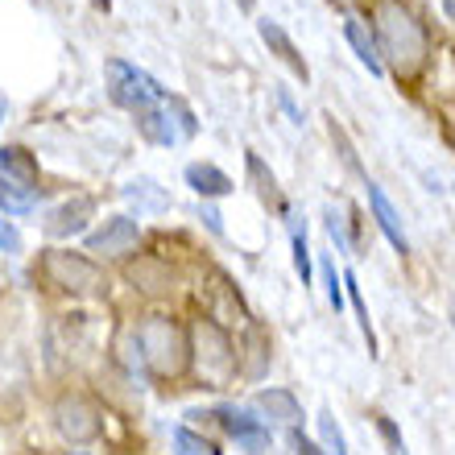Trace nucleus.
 Instances as JSON below:
<instances>
[{
    "label": "nucleus",
    "mask_w": 455,
    "mask_h": 455,
    "mask_svg": "<svg viewBox=\"0 0 455 455\" xmlns=\"http://www.w3.org/2000/svg\"><path fill=\"white\" fill-rule=\"evenodd\" d=\"M372 42H377V54H381V67L389 62V71L397 79H414V75L427 67V54H431V34L427 25L419 21V12L402 4V0H381L372 9Z\"/></svg>",
    "instance_id": "1"
},
{
    "label": "nucleus",
    "mask_w": 455,
    "mask_h": 455,
    "mask_svg": "<svg viewBox=\"0 0 455 455\" xmlns=\"http://www.w3.org/2000/svg\"><path fill=\"white\" fill-rule=\"evenodd\" d=\"M132 339H137V356H141V369L149 381H174L191 364L187 331L179 327V319H170L162 311L145 315L141 323L132 327Z\"/></svg>",
    "instance_id": "2"
},
{
    "label": "nucleus",
    "mask_w": 455,
    "mask_h": 455,
    "mask_svg": "<svg viewBox=\"0 0 455 455\" xmlns=\"http://www.w3.org/2000/svg\"><path fill=\"white\" fill-rule=\"evenodd\" d=\"M187 347H191L195 377L204 389H228L240 377V347L232 344L228 327H220L212 315H199L191 323Z\"/></svg>",
    "instance_id": "3"
},
{
    "label": "nucleus",
    "mask_w": 455,
    "mask_h": 455,
    "mask_svg": "<svg viewBox=\"0 0 455 455\" xmlns=\"http://www.w3.org/2000/svg\"><path fill=\"white\" fill-rule=\"evenodd\" d=\"M42 277H46L54 290L71 294V299H96V294H104V286H108L104 269H100L92 257L71 252V249H46L42 252Z\"/></svg>",
    "instance_id": "4"
},
{
    "label": "nucleus",
    "mask_w": 455,
    "mask_h": 455,
    "mask_svg": "<svg viewBox=\"0 0 455 455\" xmlns=\"http://www.w3.org/2000/svg\"><path fill=\"white\" fill-rule=\"evenodd\" d=\"M137 124H141V137L154 145H179L187 141V137H195L199 132V120H195V112L182 104V100H162V104H154V108L137 112Z\"/></svg>",
    "instance_id": "5"
},
{
    "label": "nucleus",
    "mask_w": 455,
    "mask_h": 455,
    "mask_svg": "<svg viewBox=\"0 0 455 455\" xmlns=\"http://www.w3.org/2000/svg\"><path fill=\"white\" fill-rule=\"evenodd\" d=\"M108 79H112V87H108L112 100L129 112H145V108H154V104L166 100V87L157 84L154 75L141 71V67H132V62H124V59L108 62Z\"/></svg>",
    "instance_id": "6"
},
{
    "label": "nucleus",
    "mask_w": 455,
    "mask_h": 455,
    "mask_svg": "<svg viewBox=\"0 0 455 455\" xmlns=\"http://www.w3.org/2000/svg\"><path fill=\"white\" fill-rule=\"evenodd\" d=\"M54 422H59L62 439L75 447L96 443L100 435H104V414H100V406L87 394H75V389L54 402Z\"/></svg>",
    "instance_id": "7"
},
{
    "label": "nucleus",
    "mask_w": 455,
    "mask_h": 455,
    "mask_svg": "<svg viewBox=\"0 0 455 455\" xmlns=\"http://www.w3.org/2000/svg\"><path fill=\"white\" fill-rule=\"evenodd\" d=\"M216 419L224 422V431L232 435V439H236L249 455H265L269 451V443H274V431H269V427H265V422L257 419L252 410H244V406H220Z\"/></svg>",
    "instance_id": "8"
},
{
    "label": "nucleus",
    "mask_w": 455,
    "mask_h": 455,
    "mask_svg": "<svg viewBox=\"0 0 455 455\" xmlns=\"http://www.w3.org/2000/svg\"><path fill=\"white\" fill-rule=\"evenodd\" d=\"M137 244H141V228L129 216L104 220V228L87 236V252H96V257H129Z\"/></svg>",
    "instance_id": "9"
},
{
    "label": "nucleus",
    "mask_w": 455,
    "mask_h": 455,
    "mask_svg": "<svg viewBox=\"0 0 455 455\" xmlns=\"http://www.w3.org/2000/svg\"><path fill=\"white\" fill-rule=\"evenodd\" d=\"M252 410L261 414V422L269 427V431H274V427L299 431V422H302V406L290 389H261V394L252 397Z\"/></svg>",
    "instance_id": "10"
},
{
    "label": "nucleus",
    "mask_w": 455,
    "mask_h": 455,
    "mask_svg": "<svg viewBox=\"0 0 455 455\" xmlns=\"http://www.w3.org/2000/svg\"><path fill=\"white\" fill-rule=\"evenodd\" d=\"M92 216H96V199L92 195H75V199H67V204L54 207L46 216V236H54V240L79 236V232H87V220Z\"/></svg>",
    "instance_id": "11"
},
{
    "label": "nucleus",
    "mask_w": 455,
    "mask_h": 455,
    "mask_svg": "<svg viewBox=\"0 0 455 455\" xmlns=\"http://www.w3.org/2000/svg\"><path fill=\"white\" fill-rule=\"evenodd\" d=\"M257 34H261V42H265V46H269V54H277V59L286 62L290 71L299 75L302 84L311 79V67H307V59H302V54H299V46L290 42V34H286V29H282V25H277V21H269V17H265V21H257Z\"/></svg>",
    "instance_id": "12"
},
{
    "label": "nucleus",
    "mask_w": 455,
    "mask_h": 455,
    "mask_svg": "<svg viewBox=\"0 0 455 455\" xmlns=\"http://www.w3.org/2000/svg\"><path fill=\"white\" fill-rule=\"evenodd\" d=\"M182 179H187V187H191V191L199 195L204 204H212V199H224V195L236 191V182L228 179L220 166H212V162H191Z\"/></svg>",
    "instance_id": "13"
},
{
    "label": "nucleus",
    "mask_w": 455,
    "mask_h": 455,
    "mask_svg": "<svg viewBox=\"0 0 455 455\" xmlns=\"http://www.w3.org/2000/svg\"><path fill=\"white\" fill-rule=\"evenodd\" d=\"M369 204H372V216H377V228L385 232V240H389V244L406 257V252H410V236H406V228H402V216H397V207L389 204V195H385L377 182H369Z\"/></svg>",
    "instance_id": "14"
},
{
    "label": "nucleus",
    "mask_w": 455,
    "mask_h": 455,
    "mask_svg": "<svg viewBox=\"0 0 455 455\" xmlns=\"http://www.w3.org/2000/svg\"><path fill=\"white\" fill-rule=\"evenodd\" d=\"M129 282L141 294H170L174 290V274H170L166 261H157V257H137L129 265Z\"/></svg>",
    "instance_id": "15"
},
{
    "label": "nucleus",
    "mask_w": 455,
    "mask_h": 455,
    "mask_svg": "<svg viewBox=\"0 0 455 455\" xmlns=\"http://www.w3.org/2000/svg\"><path fill=\"white\" fill-rule=\"evenodd\" d=\"M344 37H347V46H352V54L369 67V75L385 71L381 54H377V42H372V34H369V25L360 21V17H352V12H344Z\"/></svg>",
    "instance_id": "16"
},
{
    "label": "nucleus",
    "mask_w": 455,
    "mask_h": 455,
    "mask_svg": "<svg viewBox=\"0 0 455 455\" xmlns=\"http://www.w3.org/2000/svg\"><path fill=\"white\" fill-rule=\"evenodd\" d=\"M0 174H4V182L12 179V182H21V187H37V162L21 145H4L0 149Z\"/></svg>",
    "instance_id": "17"
},
{
    "label": "nucleus",
    "mask_w": 455,
    "mask_h": 455,
    "mask_svg": "<svg viewBox=\"0 0 455 455\" xmlns=\"http://www.w3.org/2000/svg\"><path fill=\"white\" fill-rule=\"evenodd\" d=\"M244 170H249V182H252V191L261 195V204H274L277 212H286V199H282V191H277V179H274V170H265V162L257 154H244Z\"/></svg>",
    "instance_id": "18"
},
{
    "label": "nucleus",
    "mask_w": 455,
    "mask_h": 455,
    "mask_svg": "<svg viewBox=\"0 0 455 455\" xmlns=\"http://www.w3.org/2000/svg\"><path fill=\"white\" fill-rule=\"evenodd\" d=\"M42 199V187H21V182H0V216H25Z\"/></svg>",
    "instance_id": "19"
},
{
    "label": "nucleus",
    "mask_w": 455,
    "mask_h": 455,
    "mask_svg": "<svg viewBox=\"0 0 455 455\" xmlns=\"http://www.w3.org/2000/svg\"><path fill=\"white\" fill-rule=\"evenodd\" d=\"M124 199H132V204H137V212H166V207H170V195L162 191L157 182H149V179L129 182V187H124Z\"/></svg>",
    "instance_id": "20"
},
{
    "label": "nucleus",
    "mask_w": 455,
    "mask_h": 455,
    "mask_svg": "<svg viewBox=\"0 0 455 455\" xmlns=\"http://www.w3.org/2000/svg\"><path fill=\"white\" fill-rule=\"evenodd\" d=\"M170 443H174V455H220L216 443L204 439V435H195L191 427H174V431H170Z\"/></svg>",
    "instance_id": "21"
},
{
    "label": "nucleus",
    "mask_w": 455,
    "mask_h": 455,
    "mask_svg": "<svg viewBox=\"0 0 455 455\" xmlns=\"http://www.w3.org/2000/svg\"><path fill=\"white\" fill-rule=\"evenodd\" d=\"M344 290H347V302H352V311H356V319H360V331H364V339H369V352L377 356V336H372V323H369V307H364V299H360L356 274H344Z\"/></svg>",
    "instance_id": "22"
},
{
    "label": "nucleus",
    "mask_w": 455,
    "mask_h": 455,
    "mask_svg": "<svg viewBox=\"0 0 455 455\" xmlns=\"http://www.w3.org/2000/svg\"><path fill=\"white\" fill-rule=\"evenodd\" d=\"M319 439H323V455H347L344 431H339V422L331 419V410L319 414Z\"/></svg>",
    "instance_id": "23"
},
{
    "label": "nucleus",
    "mask_w": 455,
    "mask_h": 455,
    "mask_svg": "<svg viewBox=\"0 0 455 455\" xmlns=\"http://www.w3.org/2000/svg\"><path fill=\"white\" fill-rule=\"evenodd\" d=\"M372 427H377V435H381V443L389 455H410L406 439H402V431H397V422L389 419V414H372Z\"/></svg>",
    "instance_id": "24"
},
{
    "label": "nucleus",
    "mask_w": 455,
    "mask_h": 455,
    "mask_svg": "<svg viewBox=\"0 0 455 455\" xmlns=\"http://www.w3.org/2000/svg\"><path fill=\"white\" fill-rule=\"evenodd\" d=\"M290 244H294V269H299L302 286H311V249H307V232L299 224L290 228Z\"/></svg>",
    "instance_id": "25"
},
{
    "label": "nucleus",
    "mask_w": 455,
    "mask_h": 455,
    "mask_svg": "<svg viewBox=\"0 0 455 455\" xmlns=\"http://www.w3.org/2000/svg\"><path fill=\"white\" fill-rule=\"evenodd\" d=\"M323 282H327V302H331V311H344V277H336V265L323 261Z\"/></svg>",
    "instance_id": "26"
},
{
    "label": "nucleus",
    "mask_w": 455,
    "mask_h": 455,
    "mask_svg": "<svg viewBox=\"0 0 455 455\" xmlns=\"http://www.w3.org/2000/svg\"><path fill=\"white\" fill-rule=\"evenodd\" d=\"M249 352H252V360L240 372H244V377H261V372H265V360H269V347H265L261 336H252L249 339Z\"/></svg>",
    "instance_id": "27"
},
{
    "label": "nucleus",
    "mask_w": 455,
    "mask_h": 455,
    "mask_svg": "<svg viewBox=\"0 0 455 455\" xmlns=\"http://www.w3.org/2000/svg\"><path fill=\"white\" fill-rule=\"evenodd\" d=\"M21 249H25V244H21V232H17V228H12L4 216H0V252H9V257H17Z\"/></svg>",
    "instance_id": "28"
},
{
    "label": "nucleus",
    "mask_w": 455,
    "mask_h": 455,
    "mask_svg": "<svg viewBox=\"0 0 455 455\" xmlns=\"http://www.w3.org/2000/svg\"><path fill=\"white\" fill-rule=\"evenodd\" d=\"M327 232H331V240H336L344 252H352V240L344 236V220L336 216V207H327Z\"/></svg>",
    "instance_id": "29"
},
{
    "label": "nucleus",
    "mask_w": 455,
    "mask_h": 455,
    "mask_svg": "<svg viewBox=\"0 0 455 455\" xmlns=\"http://www.w3.org/2000/svg\"><path fill=\"white\" fill-rule=\"evenodd\" d=\"M290 443H294V451H299V455H319V447H315L302 431H290Z\"/></svg>",
    "instance_id": "30"
},
{
    "label": "nucleus",
    "mask_w": 455,
    "mask_h": 455,
    "mask_svg": "<svg viewBox=\"0 0 455 455\" xmlns=\"http://www.w3.org/2000/svg\"><path fill=\"white\" fill-rule=\"evenodd\" d=\"M199 216L207 220V228H212L216 236H224V224H220V212H216V207H212V204H204V207H199Z\"/></svg>",
    "instance_id": "31"
},
{
    "label": "nucleus",
    "mask_w": 455,
    "mask_h": 455,
    "mask_svg": "<svg viewBox=\"0 0 455 455\" xmlns=\"http://www.w3.org/2000/svg\"><path fill=\"white\" fill-rule=\"evenodd\" d=\"M443 12H447V17H451V21H455V0H443Z\"/></svg>",
    "instance_id": "32"
},
{
    "label": "nucleus",
    "mask_w": 455,
    "mask_h": 455,
    "mask_svg": "<svg viewBox=\"0 0 455 455\" xmlns=\"http://www.w3.org/2000/svg\"><path fill=\"white\" fill-rule=\"evenodd\" d=\"M236 9H244V12H252V0H236Z\"/></svg>",
    "instance_id": "33"
},
{
    "label": "nucleus",
    "mask_w": 455,
    "mask_h": 455,
    "mask_svg": "<svg viewBox=\"0 0 455 455\" xmlns=\"http://www.w3.org/2000/svg\"><path fill=\"white\" fill-rule=\"evenodd\" d=\"M67 455H87V451H67Z\"/></svg>",
    "instance_id": "34"
},
{
    "label": "nucleus",
    "mask_w": 455,
    "mask_h": 455,
    "mask_svg": "<svg viewBox=\"0 0 455 455\" xmlns=\"http://www.w3.org/2000/svg\"><path fill=\"white\" fill-rule=\"evenodd\" d=\"M451 323H455V307H451Z\"/></svg>",
    "instance_id": "35"
},
{
    "label": "nucleus",
    "mask_w": 455,
    "mask_h": 455,
    "mask_svg": "<svg viewBox=\"0 0 455 455\" xmlns=\"http://www.w3.org/2000/svg\"><path fill=\"white\" fill-rule=\"evenodd\" d=\"M451 145H455V129H451Z\"/></svg>",
    "instance_id": "36"
}]
</instances>
